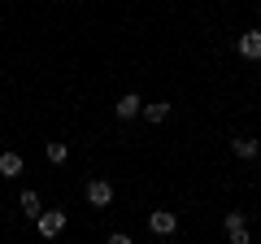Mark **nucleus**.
Here are the masks:
<instances>
[{
    "instance_id": "nucleus-1",
    "label": "nucleus",
    "mask_w": 261,
    "mask_h": 244,
    "mask_svg": "<svg viewBox=\"0 0 261 244\" xmlns=\"http://www.w3.org/2000/svg\"><path fill=\"white\" fill-rule=\"evenodd\" d=\"M83 197H87V205H92V209H109L113 205V183H109V179H87Z\"/></svg>"
},
{
    "instance_id": "nucleus-2",
    "label": "nucleus",
    "mask_w": 261,
    "mask_h": 244,
    "mask_svg": "<svg viewBox=\"0 0 261 244\" xmlns=\"http://www.w3.org/2000/svg\"><path fill=\"white\" fill-rule=\"evenodd\" d=\"M65 223H70V218H65V209H44V214L35 218V227H39V235H44V240L61 235V231H65Z\"/></svg>"
},
{
    "instance_id": "nucleus-3",
    "label": "nucleus",
    "mask_w": 261,
    "mask_h": 244,
    "mask_svg": "<svg viewBox=\"0 0 261 244\" xmlns=\"http://www.w3.org/2000/svg\"><path fill=\"white\" fill-rule=\"evenodd\" d=\"M148 231L152 235H174L178 231V214H170V209H152V214H148Z\"/></svg>"
},
{
    "instance_id": "nucleus-4",
    "label": "nucleus",
    "mask_w": 261,
    "mask_h": 244,
    "mask_svg": "<svg viewBox=\"0 0 261 244\" xmlns=\"http://www.w3.org/2000/svg\"><path fill=\"white\" fill-rule=\"evenodd\" d=\"M235 53H240L244 61H257L261 57V31H244V35L235 39Z\"/></svg>"
},
{
    "instance_id": "nucleus-5",
    "label": "nucleus",
    "mask_w": 261,
    "mask_h": 244,
    "mask_svg": "<svg viewBox=\"0 0 261 244\" xmlns=\"http://www.w3.org/2000/svg\"><path fill=\"white\" fill-rule=\"evenodd\" d=\"M140 109H144V101L135 92H126V96H118V105H113V113H118L122 122H130V118H140Z\"/></svg>"
},
{
    "instance_id": "nucleus-6",
    "label": "nucleus",
    "mask_w": 261,
    "mask_h": 244,
    "mask_svg": "<svg viewBox=\"0 0 261 244\" xmlns=\"http://www.w3.org/2000/svg\"><path fill=\"white\" fill-rule=\"evenodd\" d=\"M222 227H226V235H231L235 244H248V223H244V214H226Z\"/></svg>"
},
{
    "instance_id": "nucleus-7",
    "label": "nucleus",
    "mask_w": 261,
    "mask_h": 244,
    "mask_svg": "<svg viewBox=\"0 0 261 244\" xmlns=\"http://www.w3.org/2000/svg\"><path fill=\"white\" fill-rule=\"evenodd\" d=\"M18 209H22L27 218H39V214H44V201H39V192H35V188H27V192L18 197Z\"/></svg>"
},
{
    "instance_id": "nucleus-8",
    "label": "nucleus",
    "mask_w": 261,
    "mask_h": 244,
    "mask_svg": "<svg viewBox=\"0 0 261 244\" xmlns=\"http://www.w3.org/2000/svg\"><path fill=\"white\" fill-rule=\"evenodd\" d=\"M0 175H5V179H18L22 175V153H0Z\"/></svg>"
},
{
    "instance_id": "nucleus-9",
    "label": "nucleus",
    "mask_w": 261,
    "mask_h": 244,
    "mask_svg": "<svg viewBox=\"0 0 261 244\" xmlns=\"http://www.w3.org/2000/svg\"><path fill=\"white\" fill-rule=\"evenodd\" d=\"M231 149H235V157H244V161H252V157H261V144L252 140V135H240V140H235Z\"/></svg>"
},
{
    "instance_id": "nucleus-10",
    "label": "nucleus",
    "mask_w": 261,
    "mask_h": 244,
    "mask_svg": "<svg viewBox=\"0 0 261 244\" xmlns=\"http://www.w3.org/2000/svg\"><path fill=\"white\" fill-rule=\"evenodd\" d=\"M140 113H144L148 122H166V118H170V105H166V101H152V105H144Z\"/></svg>"
},
{
    "instance_id": "nucleus-11",
    "label": "nucleus",
    "mask_w": 261,
    "mask_h": 244,
    "mask_svg": "<svg viewBox=\"0 0 261 244\" xmlns=\"http://www.w3.org/2000/svg\"><path fill=\"white\" fill-rule=\"evenodd\" d=\"M44 157L53 161V166H61V161L70 157V144H44Z\"/></svg>"
},
{
    "instance_id": "nucleus-12",
    "label": "nucleus",
    "mask_w": 261,
    "mask_h": 244,
    "mask_svg": "<svg viewBox=\"0 0 261 244\" xmlns=\"http://www.w3.org/2000/svg\"><path fill=\"white\" fill-rule=\"evenodd\" d=\"M257 18H261V9H257Z\"/></svg>"
}]
</instances>
